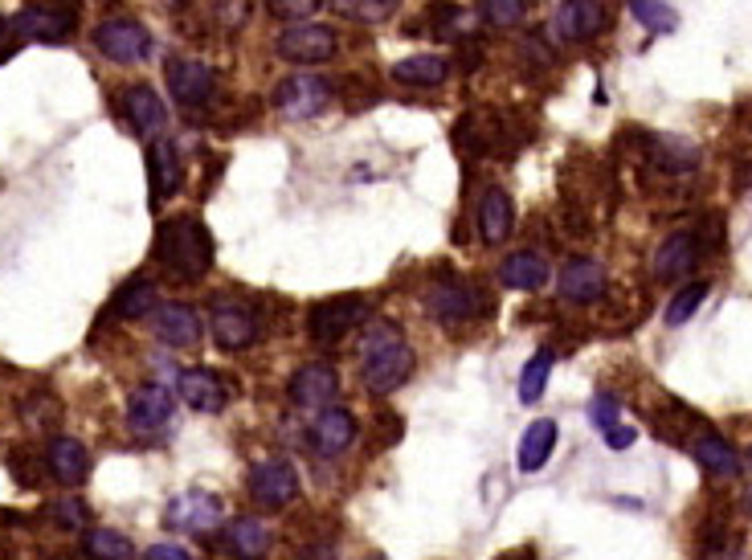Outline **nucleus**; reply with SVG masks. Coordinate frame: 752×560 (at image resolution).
I'll return each instance as SVG.
<instances>
[{
  "instance_id": "37",
  "label": "nucleus",
  "mask_w": 752,
  "mask_h": 560,
  "mask_svg": "<svg viewBox=\"0 0 752 560\" xmlns=\"http://www.w3.org/2000/svg\"><path fill=\"white\" fill-rule=\"evenodd\" d=\"M524 0H483L479 4V17H483L491 29H511L520 25V17H524Z\"/></svg>"
},
{
  "instance_id": "3",
  "label": "nucleus",
  "mask_w": 752,
  "mask_h": 560,
  "mask_svg": "<svg viewBox=\"0 0 752 560\" xmlns=\"http://www.w3.org/2000/svg\"><path fill=\"white\" fill-rule=\"evenodd\" d=\"M336 33L320 21H295L279 33V54L295 66H323L336 58Z\"/></svg>"
},
{
  "instance_id": "18",
  "label": "nucleus",
  "mask_w": 752,
  "mask_h": 560,
  "mask_svg": "<svg viewBox=\"0 0 752 560\" xmlns=\"http://www.w3.org/2000/svg\"><path fill=\"white\" fill-rule=\"evenodd\" d=\"M556 291H561L564 303H593L605 294V267L593 262V258H577L561 270L556 279Z\"/></svg>"
},
{
  "instance_id": "6",
  "label": "nucleus",
  "mask_w": 752,
  "mask_h": 560,
  "mask_svg": "<svg viewBox=\"0 0 752 560\" xmlns=\"http://www.w3.org/2000/svg\"><path fill=\"white\" fill-rule=\"evenodd\" d=\"M94 45L111 62H144L152 54V33L132 17H107L94 29Z\"/></svg>"
},
{
  "instance_id": "38",
  "label": "nucleus",
  "mask_w": 752,
  "mask_h": 560,
  "mask_svg": "<svg viewBox=\"0 0 752 560\" xmlns=\"http://www.w3.org/2000/svg\"><path fill=\"white\" fill-rule=\"evenodd\" d=\"M589 414H593V426L602 429V434H609V429L618 426V397H614V393H597Z\"/></svg>"
},
{
  "instance_id": "13",
  "label": "nucleus",
  "mask_w": 752,
  "mask_h": 560,
  "mask_svg": "<svg viewBox=\"0 0 752 560\" xmlns=\"http://www.w3.org/2000/svg\"><path fill=\"white\" fill-rule=\"evenodd\" d=\"M148 320H152L156 340H164L168 348H192L205 332L197 308H188V303H160Z\"/></svg>"
},
{
  "instance_id": "47",
  "label": "nucleus",
  "mask_w": 752,
  "mask_h": 560,
  "mask_svg": "<svg viewBox=\"0 0 752 560\" xmlns=\"http://www.w3.org/2000/svg\"><path fill=\"white\" fill-rule=\"evenodd\" d=\"M368 560H385V557H368Z\"/></svg>"
},
{
  "instance_id": "30",
  "label": "nucleus",
  "mask_w": 752,
  "mask_h": 560,
  "mask_svg": "<svg viewBox=\"0 0 752 560\" xmlns=\"http://www.w3.org/2000/svg\"><path fill=\"white\" fill-rule=\"evenodd\" d=\"M650 160L667 173H691L699 164V147L687 144V139H675V135H655L650 139Z\"/></svg>"
},
{
  "instance_id": "4",
  "label": "nucleus",
  "mask_w": 752,
  "mask_h": 560,
  "mask_svg": "<svg viewBox=\"0 0 752 560\" xmlns=\"http://www.w3.org/2000/svg\"><path fill=\"white\" fill-rule=\"evenodd\" d=\"M426 311H430L434 323L458 328V323L474 320L479 311H487V299L479 294V287H470V282L446 279V282H434L430 291H426Z\"/></svg>"
},
{
  "instance_id": "46",
  "label": "nucleus",
  "mask_w": 752,
  "mask_h": 560,
  "mask_svg": "<svg viewBox=\"0 0 752 560\" xmlns=\"http://www.w3.org/2000/svg\"><path fill=\"white\" fill-rule=\"evenodd\" d=\"M4 29H9V21H4V17H0V38H4Z\"/></svg>"
},
{
  "instance_id": "15",
  "label": "nucleus",
  "mask_w": 752,
  "mask_h": 560,
  "mask_svg": "<svg viewBox=\"0 0 752 560\" xmlns=\"http://www.w3.org/2000/svg\"><path fill=\"white\" fill-rule=\"evenodd\" d=\"M127 422L135 434H156L173 422V393L160 385H144L127 397Z\"/></svg>"
},
{
  "instance_id": "20",
  "label": "nucleus",
  "mask_w": 752,
  "mask_h": 560,
  "mask_svg": "<svg viewBox=\"0 0 752 560\" xmlns=\"http://www.w3.org/2000/svg\"><path fill=\"white\" fill-rule=\"evenodd\" d=\"M605 21H609V13H605L602 4H593V0H568V4H561L556 9V33H561L564 41H589L597 38L605 29Z\"/></svg>"
},
{
  "instance_id": "40",
  "label": "nucleus",
  "mask_w": 752,
  "mask_h": 560,
  "mask_svg": "<svg viewBox=\"0 0 752 560\" xmlns=\"http://www.w3.org/2000/svg\"><path fill=\"white\" fill-rule=\"evenodd\" d=\"M442 21L446 25H438L442 38H467V29L474 25V13H467V9H442Z\"/></svg>"
},
{
  "instance_id": "17",
  "label": "nucleus",
  "mask_w": 752,
  "mask_h": 560,
  "mask_svg": "<svg viewBox=\"0 0 752 560\" xmlns=\"http://www.w3.org/2000/svg\"><path fill=\"white\" fill-rule=\"evenodd\" d=\"M148 180H152V200L176 197L180 193V180H185V164H180V152H176L173 139H156L148 152Z\"/></svg>"
},
{
  "instance_id": "14",
  "label": "nucleus",
  "mask_w": 752,
  "mask_h": 560,
  "mask_svg": "<svg viewBox=\"0 0 752 560\" xmlns=\"http://www.w3.org/2000/svg\"><path fill=\"white\" fill-rule=\"evenodd\" d=\"M176 393L185 401L188 409H197V414H217V409H226L229 401V388L226 381L213 373V369H188V373L176 376Z\"/></svg>"
},
{
  "instance_id": "9",
  "label": "nucleus",
  "mask_w": 752,
  "mask_h": 560,
  "mask_svg": "<svg viewBox=\"0 0 752 560\" xmlns=\"http://www.w3.org/2000/svg\"><path fill=\"white\" fill-rule=\"evenodd\" d=\"M79 25V13L66 9V4H29L21 9L13 21L17 38H33V41H66Z\"/></svg>"
},
{
  "instance_id": "41",
  "label": "nucleus",
  "mask_w": 752,
  "mask_h": 560,
  "mask_svg": "<svg viewBox=\"0 0 752 560\" xmlns=\"http://www.w3.org/2000/svg\"><path fill=\"white\" fill-rule=\"evenodd\" d=\"M315 9H320L315 0H274V4H270V13L274 17H299V21H311Z\"/></svg>"
},
{
  "instance_id": "7",
  "label": "nucleus",
  "mask_w": 752,
  "mask_h": 560,
  "mask_svg": "<svg viewBox=\"0 0 752 560\" xmlns=\"http://www.w3.org/2000/svg\"><path fill=\"white\" fill-rule=\"evenodd\" d=\"M368 320V303L364 299H327V303H315L307 315V332L311 340L320 344H336L352 328H361Z\"/></svg>"
},
{
  "instance_id": "42",
  "label": "nucleus",
  "mask_w": 752,
  "mask_h": 560,
  "mask_svg": "<svg viewBox=\"0 0 752 560\" xmlns=\"http://www.w3.org/2000/svg\"><path fill=\"white\" fill-rule=\"evenodd\" d=\"M393 9H397L393 0H376V4H361V0H348V4H344V13L364 17V21H380V17H389Z\"/></svg>"
},
{
  "instance_id": "16",
  "label": "nucleus",
  "mask_w": 752,
  "mask_h": 560,
  "mask_svg": "<svg viewBox=\"0 0 752 560\" xmlns=\"http://www.w3.org/2000/svg\"><path fill=\"white\" fill-rule=\"evenodd\" d=\"M356 438V417L348 409H340V405H327L315 422H311V446L323 454V458H336L344 454Z\"/></svg>"
},
{
  "instance_id": "19",
  "label": "nucleus",
  "mask_w": 752,
  "mask_h": 560,
  "mask_svg": "<svg viewBox=\"0 0 752 560\" xmlns=\"http://www.w3.org/2000/svg\"><path fill=\"white\" fill-rule=\"evenodd\" d=\"M699 253H703V246H699L696 234H671L655 253V274L662 282L687 279L699 267Z\"/></svg>"
},
{
  "instance_id": "22",
  "label": "nucleus",
  "mask_w": 752,
  "mask_h": 560,
  "mask_svg": "<svg viewBox=\"0 0 752 560\" xmlns=\"http://www.w3.org/2000/svg\"><path fill=\"white\" fill-rule=\"evenodd\" d=\"M511 229H515V205H511L508 188L491 185L479 200V234L487 246H499V241H508Z\"/></svg>"
},
{
  "instance_id": "26",
  "label": "nucleus",
  "mask_w": 752,
  "mask_h": 560,
  "mask_svg": "<svg viewBox=\"0 0 752 560\" xmlns=\"http://www.w3.org/2000/svg\"><path fill=\"white\" fill-rule=\"evenodd\" d=\"M450 74V58L442 54H409L393 66V79L405 86H438Z\"/></svg>"
},
{
  "instance_id": "25",
  "label": "nucleus",
  "mask_w": 752,
  "mask_h": 560,
  "mask_svg": "<svg viewBox=\"0 0 752 560\" xmlns=\"http://www.w3.org/2000/svg\"><path fill=\"white\" fill-rule=\"evenodd\" d=\"M499 282L511 287V291H540V287L549 282V262L532 250L511 253L508 262L499 267Z\"/></svg>"
},
{
  "instance_id": "2",
  "label": "nucleus",
  "mask_w": 752,
  "mask_h": 560,
  "mask_svg": "<svg viewBox=\"0 0 752 560\" xmlns=\"http://www.w3.org/2000/svg\"><path fill=\"white\" fill-rule=\"evenodd\" d=\"M156 258L180 279H205L213 267V238L197 217H168L156 234Z\"/></svg>"
},
{
  "instance_id": "33",
  "label": "nucleus",
  "mask_w": 752,
  "mask_h": 560,
  "mask_svg": "<svg viewBox=\"0 0 752 560\" xmlns=\"http://www.w3.org/2000/svg\"><path fill=\"white\" fill-rule=\"evenodd\" d=\"M229 548H233V552H238L242 560L267 557V548H270L267 523H258V520H238L233 528H229Z\"/></svg>"
},
{
  "instance_id": "27",
  "label": "nucleus",
  "mask_w": 752,
  "mask_h": 560,
  "mask_svg": "<svg viewBox=\"0 0 752 560\" xmlns=\"http://www.w3.org/2000/svg\"><path fill=\"white\" fill-rule=\"evenodd\" d=\"M552 450H556V422L540 417V422L528 426L524 438H520V470H528V475L540 470L552 458Z\"/></svg>"
},
{
  "instance_id": "12",
  "label": "nucleus",
  "mask_w": 752,
  "mask_h": 560,
  "mask_svg": "<svg viewBox=\"0 0 752 560\" xmlns=\"http://www.w3.org/2000/svg\"><path fill=\"white\" fill-rule=\"evenodd\" d=\"M340 393V373L332 364H303L295 376H291V401L299 409H327Z\"/></svg>"
},
{
  "instance_id": "28",
  "label": "nucleus",
  "mask_w": 752,
  "mask_h": 560,
  "mask_svg": "<svg viewBox=\"0 0 752 560\" xmlns=\"http://www.w3.org/2000/svg\"><path fill=\"white\" fill-rule=\"evenodd\" d=\"M691 454H696V463L703 470H712V475H732L737 470V450L728 446V438H720L716 429H699L696 442H691Z\"/></svg>"
},
{
  "instance_id": "31",
  "label": "nucleus",
  "mask_w": 752,
  "mask_h": 560,
  "mask_svg": "<svg viewBox=\"0 0 752 560\" xmlns=\"http://www.w3.org/2000/svg\"><path fill=\"white\" fill-rule=\"evenodd\" d=\"M156 308H160V303H156L152 279H132L119 291V299H115V315H119V320H148Z\"/></svg>"
},
{
  "instance_id": "34",
  "label": "nucleus",
  "mask_w": 752,
  "mask_h": 560,
  "mask_svg": "<svg viewBox=\"0 0 752 560\" xmlns=\"http://www.w3.org/2000/svg\"><path fill=\"white\" fill-rule=\"evenodd\" d=\"M86 557L91 560H132L135 548H132V540L123 532H115V528H94V532L86 536Z\"/></svg>"
},
{
  "instance_id": "10",
  "label": "nucleus",
  "mask_w": 752,
  "mask_h": 560,
  "mask_svg": "<svg viewBox=\"0 0 752 560\" xmlns=\"http://www.w3.org/2000/svg\"><path fill=\"white\" fill-rule=\"evenodd\" d=\"M250 495L262 507H286L299 495V475L286 458H267L250 470Z\"/></svg>"
},
{
  "instance_id": "24",
  "label": "nucleus",
  "mask_w": 752,
  "mask_h": 560,
  "mask_svg": "<svg viewBox=\"0 0 752 560\" xmlns=\"http://www.w3.org/2000/svg\"><path fill=\"white\" fill-rule=\"evenodd\" d=\"M123 111H127V120L139 135H160L164 123H168V111H164L160 94L152 86H132L123 94Z\"/></svg>"
},
{
  "instance_id": "36",
  "label": "nucleus",
  "mask_w": 752,
  "mask_h": 560,
  "mask_svg": "<svg viewBox=\"0 0 752 560\" xmlns=\"http://www.w3.org/2000/svg\"><path fill=\"white\" fill-rule=\"evenodd\" d=\"M630 17L638 25L650 29V33H671V29L679 25V13H675L671 4H655V0H634Z\"/></svg>"
},
{
  "instance_id": "32",
  "label": "nucleus",
  "mask_w": 752,
  "mask_h": 560,
  "mask_svg": "<svg viewBox=\"0 0 752 560\" xmlns=\"http://www.w3.org/2000/svg\"><path fill=\"white\" fill-rule=\"evenodd\" d=\"M552 348H540L536 356L524 364V373H520V401L524 405H536L544 397V388H549V376H552Z\"/></svg>"
},
{
  "instance_id": "39",
  "label": "nucleus",
  "mask_w": 752,
  "mask_h": 560,
  "mask_svg": "<svg viewBox=\"0 0 752 560\" xmlns=\"http://www.w3.org/2000/svg\"><path fill=\"white\" fill-rule=\"evenodd\" d=\"M54 516H58V523H62V528H82V523L91 520V511H86V504H82V499H58Z\"/></svg>"
},
{
  "instance_id": "43",
  "label": "nucleus",
  "mask_w": 752,
  "mask_h": 560,
  "mask_svg": "<svg viewBox=\"0 0 752 560\" xmlns=\"http://www.w3.org/2000/svg\"><path fill=\"white\" fill-rule=\"evenodd\" d=\"M634 442H638V429H630V426H614L605 434V446H609V450H626Z\"/></svg>"
},
{
  "instance_id": "1",
  "label": "nucleus",
  "mask_w": 752,
  "mask_h": 560,
  "mask_svg": "<svg viewBox=\"0 0 752 560\" xmlns=\"http://www.w3.org/2000/svg\"><path fill=\"white\" fill-rule=\"evenodd\" d=\"M414 373V348L405 344L397 323L373 320L361 340V381L373 397H389Z\"/></svg>"
},
{
  "instance_id": "11",
  "label": "nucleus",
  "mask_w": 752,
  "mask_h": 560,
  "mask_svg": "<svg viewBox=\"0 0 752 560\" xmlns=\"http://www.w3.org/2000/svg\"><path fill=\"white\" fill-rule=\"evenodd\" d=\"M168 86H173V98L180 107H205L217 91V79L205 62L173 58V62H168Z\"/></svg>"
},
{
  "instance_id": "35",
  "label": "nucleus",
  "mask_w": 752,
  "mask_h": 560,
  "mask_svg": "<svg viewBox=\"0 0 752 560\" xmlns=\"http://www.w3.org/2000/svg\"><path fill=\"white\" fill-rule=\"evenodd\" d=\"M703 299H708V282H687L683 291H675L671 303H667V323H671V328L687 323L699 308H703Z\"/></svg>"
},
{
  "instance_id": "44",
  "label": "nucleus",
  "mask_w": 752,
  "mask_h": 560,
  "mask_svg": "<svg viewBox=\"0 0 752 560\" xmlns=\"http://www.w3.org/2000/svg\"><path fill=\"white\" fill-rule=\"evenodd\" d=\"M144 560H192V557H188V548H180V545H156V548H148V557Z\"/></svg>"
},
{
  "instance_id": "45",
  "label": "nucleus",
  "mask_w": 752,
  "mask_h": 560,
  "mask_svg": "<svg viewBox=\"0 0 752 560\" xmlns=\"http://www.w3.org/2000/svg\"><path fill=\"white\" fill-rule=\"evenodd\" d=\"M503 560H532L528 552H511V557H503Z\"/></svg>"
},
{
  "instance_id": "23",
  "label": "nucleus",
  "mask_w": 752,
  "mask_h": 560,
  "mask_svg": "<svg viewBox=\"0 0 752 560\" xmlns=\"http://www.w3.org/2000/svg\"><path fill=\"white\" fill-rule=\"evenodd\" d=\"M458 144H467L470 152H479V156H491V152H503L508 147V127L499 120L495 111H474L462 120L458 127Z\"/></svg>"
},
{
  "instance_id": "5",
  "label": "nucleus",
  "mask_w": 752,
  "mask_h": 560,
  "mask_svg": "<svg viewBox=\"0 0 752 560\" xmlns=\"http://www.w3.org/2000/svg\"><path fill=\"white\" fill-rule=\"evenodd\" d=\"M327 103H332V82L323 74H311V70L307 74H291V79H282L274 86V107L282 115H291V120H311Z\"/></svg>"
},
{
  "instance_id": "8",
  "label": "nucleus",
  "mask_w": 752,
  "mask_h": 560,
  "mask_svg": "<svg viewBox=\"0 0 752 560\" xmlns=\"http://www.w3.org/2000/svg\"><path fill=\"white\" fill-rule=\"evenodd\" d=\"M164 523L173 532H188V536H205L221 528V499L209 491H185L176 495L168 511H164Z\"/></svg>"
},
{
  "instance_id": "29",
  "label": "nucleus",
  "mask_w": 752,
  "mask_h": 560,
  "mask_svg": "<svg viewBox=\"0 0 752 560\" xmlns=\"http://www.w3.org/2000/svg\"><path fill=\"white\" fill-rule=\"evenodd\" d=\"M45 463L54 470L62 483H82L86 467H91V458H86V446L74 438H54L50 442V450H45Z\"/></svg>"
},
{
  "instance_id": "21",
  "label": "nucleus",
  "mask_w": 752,
  "mask_h": 560,
  "mask_svg": "<svg viewBox=\"0 0 752 560\" xmlns=\"http://www.w3.org/2000/svg\"><path fill=\"white\" fill-rule=\"evenodd\" d=\"M213 340L226 352H238V348L254 344L258 340V320L250 308H238V303H221L213 308Z\"/></svg>"
}]
</instances>
